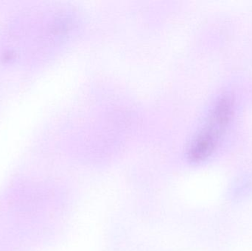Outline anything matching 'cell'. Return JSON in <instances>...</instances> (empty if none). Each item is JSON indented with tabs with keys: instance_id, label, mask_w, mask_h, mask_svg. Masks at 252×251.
I'll return each mask as SVG.
<instances>
[{
	"instance_id": "obj_1",
	"label": "cell",
	"mask_w": 252,
	"mask_h": 251,
	"mask_svg": "<svg viewBox=\"0 0 252 251\" xmlns=\"http://www.w3.org/2000/svg\"><path fill=\"white\" fill-rule=\"evenodd\" d=\"M231 96L220 97L215 105L203 129L195 137L188 150L189 159L199 162L208 157L218 146L232 119L234 108Z\"/></svg>"
}]
</instances>
